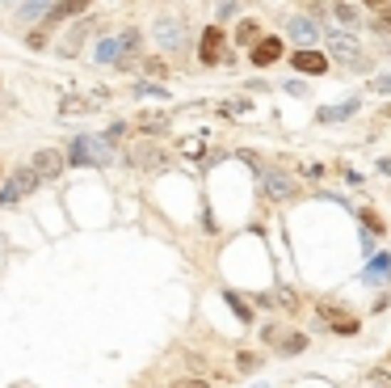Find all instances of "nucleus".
I'll return each mask as SVG.
<instances>
[{
    "label": "nucleus",
    "mask_w": 391,
    "mask_h": 388,
    "mask_svg": "<svg viewBox=\"0 0 391 388\" xmlns=\"http://www.w3.org/2000/svg\"><path fill=\"white\" fill-rule=\"evenodd\" d=\"M63 160H72V165H110L114 160V148H110V140H97V136H76L68 144V156Z\"/></svg>",
    "instance_id": "obj_1"
},
{
    "label": "nucleus",
    "mask_w": 391,
    "mask_h": 388,
    "mask_svg": "<svg viewBox=\"0 0 391 388\" xmlns=\"http://www.w3.org/2000/svg\"><path fill=\"white\" fill-rule=\"evenodd\" d=\"M316 312H320V321H324V325H328L333 334H345V338H353V334L362 330L353 312H345V308H337V304H328V300H324V304H316Z\"/></svg>",
    "instance_id": "obj_2"
},
{
    "label": "nucleus",
    "mask_w": 391,
    "mask_h": 388,
    "mask_svg": "<svg viewBox=\"0 0 391 388\" xmlns=\"http://www.w3.org/2000/svg\"><path fill=\"white\" fill-rule=\"evenodd\" d=\"M328 55H337L341 63H353V68H362V51H358V39L353 34H328Z\"/></svg>",
    "instance_id": "obj_3"
},
{
    "label": "nucleus",
    "mask_w": 391,
    "mask_h": 388,
    "mask_svg": "<svg viewBox=\"0 0 391 388\" xmlns=\"http://www.w3.org/2000/svg\"><path fill=\"white\" fill-rule=\"evenodd\" d=\"M34 173H38V182H51V178H59V169H63V152H55V148H43V152H34V165H30Z\"/></svg>",
    "instance_id": "obj_4"
},
{
    "label": "nucleus",
    "mask_w": 391,
    "mask_h": 388,
    "mask_svg": "<svg viewBox=\"0 0 391 388\" xmlns=\"http://www.w3.org/2000/svg\"><path fill=\"white\" fill-rule=\"evenodd\" d=\"M223 47H227L223 30H219V26H211V30L202 34V47H198V59H202V63H223Z\"/></svg>",
    "instance_id": "obj_5"
},
{
    "label": "nucleus",
    "mask_w": 391,
    "mask_h": 388,
    "mask_svg": "<svg viewBox=\"0 0 391 388\" xmlns=\"http://www.w3.org/2000/svg\"><path fill=\"white\" fill-rule=\"evenodd\" d=\"M156 39H160V47L173 51L185 43V21H177V17H165V21H156Z\"/></svg>",
    "instance_id": "obj_6"
},
{
    "label": "nucleus",
    "mask_w": 391,
    "mask_h": 388,
    "mask_svg": "<svg viewBox=\"0 0 391 388\" xmlns=\"http://www.w3.org/2000/svg\"><path fill=\"white\" fill-rule=\"evenodd\" d=\"M278 55H282V39H257V43H253V55H249V59H253L257 68H269V63H273Z\"/></svg>",
    "instance_id": "obj_7"
},
{
    "label": "nucleus",
    "mask_w": 391,
    "mask_h": 388,
    "mask_svg": "<svg viewBox=\"0 0 391 388\" xmlns=\"http://www.w3.org/2000/svg\"><path fill=\"white\" fill-rule=\"evenodd\" d=\"M265 194L269 198H291L295 194V182L286 173H278V169H265Z\"/></svg>",
    "instance_id": "obj_8"
},
{
    "label": "nucleus",
    "mask_w": 391,
    "mask_h": 388,
    "mask_svg": "<svg viewBox=\"0 0 391 388\" xmlns=\"http://www.w3.org/2000/svg\"><path fill=\"white\" fill-rule=\"evenodd\" d=\"M93 59H97V63H122V59H127V55H122V39H118V34H114V39H101Z\"/></svg>",
    "instance_id": "obj_9"
},
{
    "label": "nucleus",
    "mask_w": 391,
    "mask_h": 388,
    "mask_svg": "<svg viewBox=\"0 0 391 388\" xmlns=\"http://www.w3.org/2000/svg\"><path fill=\"white\" fill-rule=\"evenodd\" d=\"M295 68H299V72H311V76H320V72L328 68V59H324V55H316L311 47H303L299 55H295Z\"/></svg>",
    "instance_id": "obj_10"
},
{
    "label": "nucleus",
    "mask_w": 391,
    "mask_h": 388,
    "mask_svg": "<svg viewBox=\"0 0 391 388\" xmlns=\"http://www.w3.org/2000/svg\"><path fill=\"white\" fill-rule=\"evenodd\" d=\"M4 186H9V190L21 198V194H30L34 186H38V173H34V169H17V173H13V178L4 182Z\"/></svg>",
    "instance_id": "obj_11"
},
{
    "label": "nucleus",
    "mask_w": 391,
    "mask_h": 388,
    "mask_svg": "<svg viewBox=\"0 0 391 388\" xmlns=\"http://www.w3.org/2000/svg\"><path fill=\"white\" fill-rule=\"evenodd\" d=\"M291 34H295L303 47H311V43L320 39V26H316V21H307V17H295V21H291Z\"/></svg>",
    "instance_id": "obj_12"
},
{
    "label": "nucleus",
    "mask_w": 391,
    "mask_h": 388,
    "mask_svg": "<svg viewBox=\"0 0 391 388\" xmlns=\"http://www.w3.org/2000/svg\"><path fill=\"white\" fill-rule=\"evenodd\" d=\"M85 4H88V0H55V4H51V13H46V21H63V17H76Z\"/></svg>",
    "instance_id": "obj_13"
},
{
    "label": "nucleus",
    "mask_w": 391,
    "mask_h": 388,
    "mask_svg": "<svg viewBox=\"0 0 391 388\" xmlns=\"http://www.w3.org/2000/svg\"><path fill=\"white\" fill-rule=\"evenodd\" d=\"M353 110H358V101H345V106H324V110H320V123H345Z\"/></svg>",
    "instance_id": "obj_14"
},
{
    "label": "nucleus",
    "mask_w": 391,
    "mask_h": 388,
    "mask_svg": "<svg viewBox=\"0 0 391 388\" xmlns=\"http://www.w3.org/2000/svg\"><path fill=\"white\" fill-rule=\"evenodd\" d=\"M387 275H391V257H387V253L370 257V266H366V279H370V283H383Z\"/></svg>",
    "instance_id": "obj_15"
},
{
    "label": "nucleus",
    "mask_w": 391,
    "mask_h": 388,
    "mask_svg": "<svg viewBox=\"0 0 391 388\" xmlns=\"http://www.w3.org/2000/svg\"><path fill=\"white\" fill-rule=\"evenodd\" d=\"M223 300H227V308H231V312H236V317H240V321H244V325H249V321H253V308H249V304H244V300H240V295H236V291H223Z\"/></svg>",
    "instance_id": "obj_16"
},
{
    "label": "nucleus",
    "mask_w": 391,
    "mask_h": 388,
    "mask_svg": "<svg viewBox=\"0 0 391 388\" xmlns=\"http://www.w3.org/2000/svg\"><path fill=\"white\" fill-rule=\"evenodd\" d=\"M51 4H55V0H26V4H21V21H34V17L51 13Z\"/></svg>",
    "instance_id": "obj_17"
},
{
    "label": "nucleus",
    "mask_w": 391,
    "mask_h": 388,
    "mask_svg": "<svg viewBox=\"0 0 391 388\" xmlns=\"http://www.w3.org/2000/svg\"><path fill=\"white\" fill-rule=\"evenodd\" d=\"M370 30H375V34H383V39H391V4H387V9H379V13H375Z\"/></svg>",
    "instance_id": "obj_18"
},
{
    "label": "nucleus",
    "mask_w": 391,
    "mask_h": 388,
    "mask_svg": "<svg viewBox=\"0 0 391 388\" xmlns=\"http://www.w3.org/2000/svg\"><path fill=\"white\" fill-rule=\"evenodd\" d=\"M333 13H337V21H341V26H358V9H353V4H345V0H341V4H337V9H333Z\"/></svg>",
    "instance_id": "obj_19"
},
{
    "label": "nucleus",
    "mask_w": 391,
    "mask_h": 388,
    "mask_svg": "<svg viewBox=\"0 0 391 388\" xmlns=\"http://www.w3.org/2000/svg\"><path fill=\"white\" fill-rule=\"evenodd\" d=\"M236 367H240V372L249 376V372H257V367H261V359H257V354H249V350H244V354H236Z\"/></svg>",
    "instance_id": "obj_20"
},
{
    "label": "nucleus",
    "mask_w": 391,
    "mask_h": 388,
    "mask_svg": "<svg viewBox=\"0 0 391 388\" xmlns=\"http://www.w3.org/2000/svg\"><path fill=\"white\" fill-rule=\"evenodd\" d=\"M236 39H240V43H257V21H240Z\"/></svg>",
    "instance_id": "obj_21"
},
{
    "label": "nucleus",
    "mask_w": 391,
    "mask_h": 388,
    "mask_svg": "<svg viewBox=\"0 0 391 388\" xmlns=\"http://www.w3.org/2000/svg\"><path fill=\"white\" fill-rule=\"evenodd\" d=\"M139 97H169V89H160V85H152V81H139Z\"/></svg>",
    "instance_id": "obj_22"
},
{
    "label": "nucleus",
    "mask_w": 391,
    "mask_h": 388,
    "mask_svg": "<svg viewBox=\"0 0 391 388\" xmlns=\"http://www.w3.org/2000/svg\"><path fill=\"white\" fill-rule=\"evenodd\" d=\"M118 39H122V55H130V51L139 47V30H122Z\"/></svg>",
    "instance_id": "obj_23"
},
{
    "label": "nucleus",
    "mask_w": 391,
    "mask_h": 388,
    "mask_svg": "<svg viewBox=\"0 0 391 388\" xmlns=\"http://www.w3.org/2000/svg\"><path fill=\"white\" fill-rule=\"evenodd\" d=\"M303 346H307V342L299 338V334H291V338H282V350H286V354H299Z\"/></svg>",
    "instance_id": "obj_24"
},
{
    "label": "nucleus",
    "mask_w": 391,
    "mask_h": 388,
    "mask_svg": "<svg viewBox=\"0 0 391 388\" xmlns=\"http://www.w3.org/2000/svg\"><path fill=\"white\" fill-rule=\"evenodd\" d=\"M362 220H366V228H370V233H383V220H379L375 211H362Z\"/></svg>",
    "instance_id": "obj_25"
},
{
    "label": "nucleus",
    "mask_w": 391,
    "mask_h": 388,
    "mask_svg": "<svg viewBox=\"0 0 391 388\" xmlns=\"http://www.w3.org/2000/svg\"><path fill=\"white\" fill-rule=\"evenodd\" d=\"M375 388H391V372H375Z\"/></svg>",
    "instance_id": "obj_26"
},
{
    "label": "nucleus",
    "mask_w": 391,
    "mask_h": 388,
    "mask_svg": "<svg viewBox=\"0 0 391 388\" xmlns=\"http://www.w3.org/2000/svg\"><path fill=\"white\" fill-rule=\"evenodd\" d=\"M173 388H211V384H207V380H177Z\"/></svg>",
    "instance_id": "obj_27"
},
{
    "label": "nucleus",
    "mask_w": 391,
    "mask_h": 388,
    "mask_svg": "<svg viewBox=\"0 0 391 388\" xmlns=\"http://www.w3.org/2000/svg\"><path fill=\"white\" fill-rule=\"evenodd\" d=\"M375 89H379V93H391V76H379V81H375Z\"/></svg>",
    "instance_id": "obj_28"
},
{
    "label": "nucleus",
    "mask_w": 391,
    "mask_h": 388,
    "mask_svg": "<svg viewBox=\"0 0 391 388\" xmlns=\"http://www.w3.org/2000/svg\"><path fill=\"white\" fill-rule=\"evenodd\" d=\"M366 4H370V9H387V0H366Z\"/></svg>",
    "instance_id": "obj_29"
},
{
    "label": "nucleus",
    "mask_w": 391,
    "mask_h": 388,
    "mask_svg": "<svg viewBox=\"0 0 391 388\" xmlns=\"http://www.w3.org/2000/svg\"><path fill=\"white\" fill-rule=\"evenodd\" d=\"M383 55H391V43H387V47H383Z\"/></svg>",
    "instance_id": "obj_30"
},
{
    "label": "nucleus",
    "mask_w": 391,
    "mask_h": 388,
    "mask_svg": "<svg viewBox=\"0 0 391 388\" xmlns=\"http://www.w3.org/2000/svg\"><path fill=\"white\" fill-rule=\"evenodd\" d=\"M0 4H13V0H0Z\"/></svg>",
    "instance_id": "obj_31"
},
{
    "label": "nucleus",
    "mask_w": 391,
    "mask_h": 388,
    "mask_svg": "<svg viewBox=\"0 0 391 388\" xmlns=\"http://www.w3.org/2000/svg\"><path fill=\"white\" fill-rule=\"evenodd\" d=\"M257 388H269V384H257Z\"/></svg>",
    "instance_id": "obj_32"
}]
</instances>
